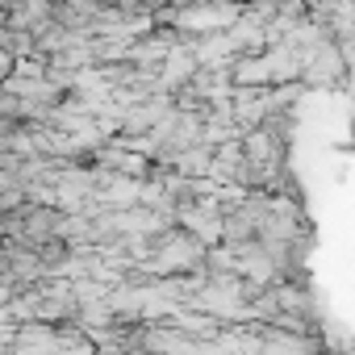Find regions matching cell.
<instances>
[{
	"label": "cell",
	"instance_id": "1",
	"mask_svg": "<svg viewBox=\"0 0 355 355\" xmlns=\"http://www.w3.org/2000/svg\"><path fill=\"white\" fill-rule=\"evenodd\" d=\"M63 230H67V209L46 205V201H26L9 214H0V239L21 243V247H46L63 239Z\"/></svg>",
	"mask_w": 355,
	"mask_h": 355
},
{
	"label": "cell",
	"instance_id": "2",
	"mask_svg": "<svg viewBox=\"0 0 355 355\" xmlns=\"http://www.w3.org/2000/svg\"><path fill=\"white\" fill-rule=\"evenodd\" d=\"M55 26V0H13L5 9V30H17L26 38H42Z\"/></svg>",
	"mask_w": 355,
	"mask_h": 355
}]
</instances>
